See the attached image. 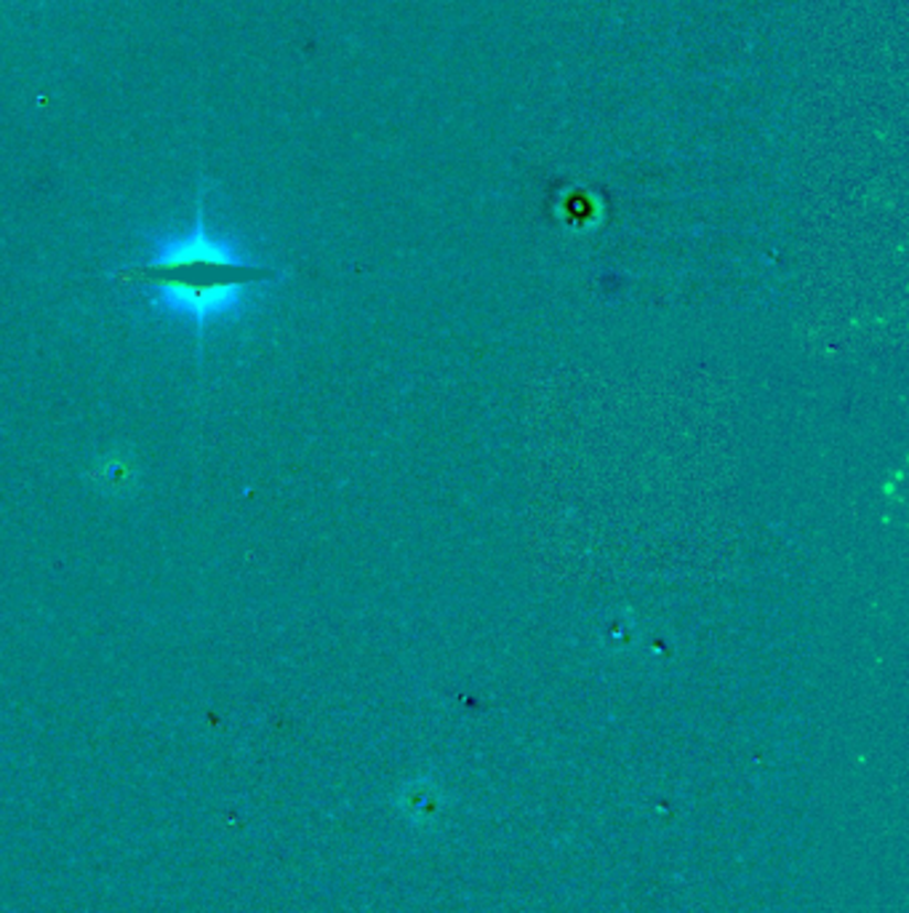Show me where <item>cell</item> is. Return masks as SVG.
Wrapping results in <instances>:
<instances>
[{"label": "cell", "mask_w": 909, "mask_h": 913, "mask_svg": "<svg viewBox=\"0 0 909 913\" xmlns=\"http://www.w3.org/2000/svg\"><path fill=\"white\" fill-rule=\"evenodd\" d=\"M278 278V267L254 259L238 238L208 225L203 195L188 227L147 238L142 257L113 276L152 316L190 329L197 348L208 331L248 318Z\"/></svg>", "instance_id": "cell-1"}]
</instances>
